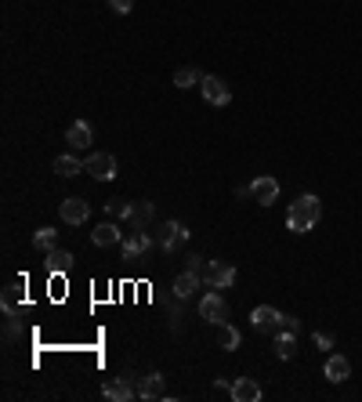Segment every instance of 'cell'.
<instances>
[{
  "mask_svg": "<svg viewBox=\"0 0 362 402\" xmlns=\"http://www.w3.org/2000/svg\"><path fill=\"white\" fill-rule=\"evenodd\" d=\"M218 330H221V333H218V345H221L225 352H236V348H239V341H243L239 330L232 326V323H225V326H218Z\"/></svg>",
  "mask_w": 362,
  "mask_h": 402,
  "instance_id": "obj_23",
  "label": "cell"
},
{
  "mask_svg": "<svg viewBox=\"0 0 362 402\" xmlns=\"http://www.w3.org/2000/svg\"><path fill=\"white\" fill-rule=\"evenodd\" d=\"M200 283H203V279L196 276V272H188V268H185L181 276L174 279V298H178V301H188V298H193V293L200 290Z\"/></svg>",
  "mask_w": 362,
  "mask_h": 402,
  "instance_id": "obj_19",
  "label": "cell"
},
{
  "mask_svg": "<svg viewBox=\"0 0 362 402\" xmlns=\"http://www.w3.org/2000/svg\"><path fill=\"white\" fill-rule=\"evenodd\" d=\"M203 283H207L210 290H228L232 283H236V268H232V265H225V261H210V268H207Z\"/></svg>",
  "mask_w": 362,
  "mask_h": 402,
  "instance_id": "obj_8",
  "label": "cell"
},
{
  "mask_svg": "<svg viewBox=\"0 0 362 402\" xmlns=\"http://www.w3.org/2000/svg\"><path fill=\"white\" fill-rule=\"evenodd\" d=\"M83 171V163L76 160V156H69V153H62L58 160H55V174H62V178H76Z\"/></svg>",
  "mask_w": 362,
  "mask_h": 402,
  "instance_id": "obj_22",
  "label": "cell"
},
{
  "mask_svg": "<svg viewBox=\"0 0 362 402\" xmlns=\"http://www.w3.org/2000/svg\"><path fill=\"white\" fill-rule=\"evenodd\" d=\"M200 319H207L210 326H225L228 323V305L221 293H207V298H200Z\"/></svg>",
  "mask_w": 362,
  "mask_h": 402,
  "instance_id": "obj_3",
  "label": "cell"
},
{
  "mask_svg": "<svg viewBox=\"0 0 362 402\" xmlns=\"http://www.w3.org/2000/svg\"><path fill=\"white\" fill-rule=\"evenodd\" d=\"M200 91H203V98H207L210 105H228V102H232V91H228V83H225L221 76H203Z\"/></svg>",
  "mask_w": 362,
  "mask_h": 402,
  "instance_id": "obj_9",
  "label": "cell"
},
{
  "mask_svg": "<svg viewBox=\"0 0 362 402\" xmlns=\"http://www.w3.org/2000/svg\"><path fill=\"white\" fill-rule=\"evenodd\" d=\"M153 218H156V203H148V200H141V203H134L131 207V228H148L153 225Z\"/></svg>",
  "mask_w": 362,
  "mask_h": 402,
  "instance_id": "obj_20",
  "label": "cell"
},
{
  "mask_svg": "<svg viewBox=\"0 0 362 402\" xmlns=\"http://www.w3.org/2000/svg\"><path fill=\"white\" fill-rule=\"evenodd\" d=\"M250 196L258 207H272L275 200H279V181H275L272 174H258L250 181Z\"/></svg>",
  "mask_w": 362,
  "mask_h": 402,
  "instance_id": "obj_5",
  "label": "cell"
},
{
  "mask_svg": "<svg viewBox=\"0 0 362 402\" xmlns=\"http://www.w3.org/2000/svg\"><path fill=\"white\" fill-rule=\"evenodd\" d=\"M203 76H207V73H200V69H193V66H185V69L174 73V88H196V83H203Z\"/></svg>",
  "mask_w": 362,
  "mask_h": 402,
  "instance_id": "obj_25",
  "label": "cell"
},
{
  "mask_svg": "<svg viewBox=\"0 0 362 402\" xmlns=\"http://www.w3.org/2000/svg\"><path fill=\"white\" fill-rule=\"evenodd\" d=\"M44 268L51 272V276H66V272L73 268V254L69 250H48V261H44Z\"/></svg>",
  "mask_w": 362,
  "mask_h": 402,
  "instance_id": "obj_16",
  "label": "cell"
},
{
  "mask_svg": "<svg viewBox=\"0 0 362 402\" xmlns=\"http://www.w3.org/2000/svg\"><path fill=\"white\" fill-rule=\"evenodd\" d=\"M148 247H153L148 228H127L123 232V261H138Z\"/></svg>",
  "mask_w": 362,
  "mask_h": 402,
  "instance_id": "obj_4",
  "label": "cell"
},
{
  "mask_svg": "<svg viewBox=\"0 0 362 402\" xmlns=\"http://www.w3.org/2000/svg\"><path fill=\"white\" fill-rule=\"evenodd\" d=\"M66 141L73 145V149H88V145L95 141V131H91V123H83V120H76L69 131H66Z\"/></svg>",
  "mask_w": 362,
  "mask_h": 402,
  "instance_id": "obj_17",
  "label": "cell"
},
{
  "mask_svg": "<svg viewBox=\"0 0 362 402\" xmlns=\"http://www.w3.org/2000/svg\"><path fill=\"white\" fill-rule=\"evenodd\" d=\"M26 305V279L18 283H8L4 286V298H0V308H4V315H18Z\"/></svg>",
  "mask_w": 362,
  "mask_h": 402,
  "instance_id": "obj_10",
  "label": "cell"
},
{
  "mask_svg": "<svg viewBox=\"0 0 362 402\" xmlns=\"http://www.w3.org/2000/svg\"><path fill=\"white\" fill-rule=\"evenodd\" d=\"M83 174H91L95 181H113L116 178V156L109 153H91L83 160Z\"/></svg>",
  "mask_w": 362,
  "mask_h": 402,
  "instance_id": "obj_2",
  "label": "cell"
},
{
  "mask_svg": "<svg viewBox=\"0 0 362 402\" xmlns=\"http://www.w3.org/2000/svg\"><path fill=\"white\" fill-rule=\"evenodd\" d=\"M185 240H188V228H185L181 221H163V225H160V247H163L167 254L181 250Z\"/></svg>",
  "mask_w": 362,
  "mask_h": 402,
  "instance_id": "obj_6",
  "label": "cell"
},
{
  "mask_svg": "<svg viewBox=\"0 0 362 402\" xmlns=\"http://www.w3.org/2000/svg\"><path fill=\"white\" fill-rule=\"evenodd\" d=\"M109 8H113L116 15H127V11L134 8V0H109Z\"/></svg>",
  "mask_w": 362,
  "mask_h": 402,
  "instance_id": "obj_28",
  "label": "cell"
},
{
  "mask_svg": "<svg viewBox=\"0 0 362 402\" xmlns=\"http://www.w3.org/2000/svg\"><path fill=\"white\" fill-rule=\"evenodd\" d=\"M131 207L134 203H127V200H109V203H105V218H131Z\"/></svg>",
  "mask_w": 362,
  "mask_h": 402,
  "instance_id": "obj_26",
  "label": "cell"
},
{
  "mask_svg": "<svg viewBox=\"0 0 362 402\" xmlns=\"http://www.w3.org/2000/svg\"><path fill=\"white\" fill-rule=\"evenodd\" d=\"M138 398H145V402L167 398V384H163V377H160V373H148V377H141V384H138Z\"/></svg>",
  "mask_w": 362,
  "mask_h": 402,
  "instance_id": "obj_14",
  "label": "cell"
},
{
  "mask_svg": "<svg viewBox=\"0 0 362 402\" xmlns=\"http://www.w3.org/2000/svg\"><path fill=\"white\" fill-rule=\"evenodd\" d=\"M351 377V363L344 355H330L326 359V380H333V384H344V380Z\"/></svg>",
  "mask_w": 362,
  "mask_h": 402,
  "instance_id": "obj_18",
  "label": "cell"
},
{
  "mask_svg": "<svg viewBox=\"0 0 362 402\" xmlns=\"http://www.w3.org/2000/svg\"><path fill=\"white\" fill-rule=\"evenodd\" d=\"M228 395L236 402H258L261 398V384L253 377H236V380H232V388H228Z\"/></svg>",
  "mask_w": 362,
  "mask_h": 402,
  "instance_id": "obj_13",
  "label": "cell"
},
{
  "mask_svg": "<svg viewBox=\"0 0 362 402\" xmlns=\"http://www.w3.org/2000/svg\"><path fill=\"white\" fill-rule=\"evenodd\" d=\"M279 323H283V315L275 312L272 305H258V308L250 312V326L258 330V333H272V330L279 333Z\"/></svg>",
  "mask_w": 362,
  "mask_h": 402,
  "instance_id": "obj_7",
  "label": "cell"
},
{
  "mask_svg": "<svg viewBox=\"0 0 362 402\" xmlns=\"http://www.w3.org/2000/svg\"><path fill=\"white\" fill-rule=\"evenodd\" d=\"M279 330H290V333H297V330H301V319H293V315H283Z\"/></svg>",
  "mask_w": 362,
  "mask_h": 402,
  "instance_id": "obj_29",
  "label": "cell"
},
{
  "mask_svg": "<svg viewBox=\"0 0 362 402\" xmlns=\"http://www.w3.org/2000/svg\"><path fill=\"white\" fill-rule=\"evenodd\" d=\"M275 355H279V359H293L297 355V333L279 330V337H275Z\"/></svg>",
  "mask_w": 362,
  "mask_h": 402,
  "instance_id": "obj_21",
  "label": "cell"
},
{
  "mask_svg": "<svg viewBox=\"0 0 362 402\" xmlns=\"http://www.w3.org/2000/svg\"><path fill=\"white\" fill-rule=\"evenodd\" d=\"M207 268H210V261H207V258H196V254H193V258H188V272H196L200 279L207 276Z\"/></svg>",
  "mask_w": 362,
  "mask_h": 402,
  "instance_id": "obj_27",
  "label": "cell"
},
{
  "mask_svg": "<svg viewBox=\"0 0 362 402\" xmlns=\"http://www.w3.org/2000/svg\"><path fill=\"white\" fill-rule=\"evenodd\" d=\"M319 218H323V203H319V196L305 193V196H297L290 203V214H286V228L290 232H312L319 225Z\"/></svg>",
  "mask_w": 362,
  "mask_h": 402,
  "instance_id": "obj_1",
  "label": "cell"
},
{
  "mask_svg": "<svg viewBox=\"0 0 362 402\" xmlns=\"http://www.w3.org/2000/svg\"><path fill=\"white\" fill-rule=\"evenodd\" d=\"M91 218V203L80 200V196H69L66 203H62V221L66 225H83Z\"/></svg>",
  "mask_w": 362,
  "mask_h": 402,
  "instance_id": "obj_11",
  "label": "cell"
},
{
  "mask_svg": "<svg viewBox=\"0 0 362 402\" xmlns=\"http://www.w3.org/2000/svg\"><path fill=\"white\" fill-rule=\"evenodd\" d=\"M55 243H58V232H55V228L44 225V228H36V232H33V247H36V250H44V254H48V250H55Z\"/></svg>",
  "mask_w": 362,
  "mask_h": 402,
  "instance_id": "obj_24",
  "label": "cell"
},
{
  "mask_svg": "<svg viewBox=\"0 0 362 402\" xmlns=\"http://www.w3.org/2000/svg\"><path fill=\"white\" fill-rule=\"evenodd\" d=\"M312 341H315V348H323V352H326V348H333V337H330V333H315Z\"/></svg>",
  "mask_w": 362,
  "mask_h": 402,
  "instance_id": "obj_30",
  "label": "cell"
},
{
  "mask_svg": "<svg viewBox=\"0 0 362 402\" xmlns=\"http://www.w3.org/2000/svg\"><path fill=\"white\" fill-rule=\"evenodd\" d=\"M102 395L113 398V402H134V398H138V388H134L127 377H116V380H105Z\"/></svg>",
  "mask_w": 362,
  "mask_h": 402,
  "instance_id": "obj_12",
  "label": "cell"
},
{
  "mask_svg": "<svg viewBox=\"0 0 362 402\" xmlns=\"http://www.w3.org/2000/svg\"><path fill=\"white\" fill-rule=\"evenodd\" d=\"M91 243H95V247H113V243H123V232H120V225H113V221H102V225L91 232Z\"/></svg>",
  "mask_w": 362,
  "mask_h": 402,
  "instance_id": "obj_15",
  "label": "cell"
}]
</instances>
